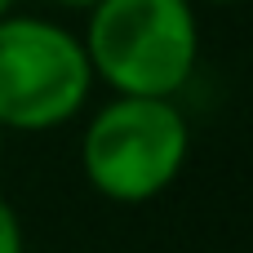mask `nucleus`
Instances as JSON below:
<instances>
[{"instance_id":"obj_2","label":"nucleus","mask_w":253,"mask_h":253,"mask_svg":"<svg viewBox=\"0 0 253 253\" xmlns=\"http://www.w3.org/2000/svg\"><path fill=\"white\" fill-rule=\"evenodd\" d=\"M80 44L111 93L178 98L200 62L196 0H98L84 9Z\"/></svg>"},{"instance_id":"obj_7","label":"nucleus","mask_w":253,"mask_h":253,"mask_svg":"<svg viewBox=\"0 0 253 253\" xmlns=\"http://www.w3.org/2000/svg\"><path fill=\"white\" fill-rule=\"evenodd\" d=\"M196 4H240V0H196Z\"/></svg>"},{"instance_id":"obj_5","label":"nucleus","mask_w":253,"mask_h":253,"mask_svg":"<svg viewBox=\"0 0 253 253\" xmlns=\"http://www.w3.org/2000/svg\"><path fill=\"white\" fill-rule=\"evenodd\" d=\"M53 9H67V13H84V9H93L98 0H49Z\"/></svg>"},{"instance_id":"obj_8","label":"nucleus","mask_w":253,"mask_h":253,"mask_svg":"<svg viewBox=\"0 0 253 253\" xmlns=\"http://www.w3.org/2000/svg\"><path fill=\"white\" fill-rule=\"evenodd\" d=\"M4 142H9V133H4V129H0V160H4Z\"/></svg>"},{"instance_id":"obj_3","label":"nucleus","mask_w":253,"mask_h":253,"mask_svg":"<svg viewBox=\"0 0 253 253\" xmlns=\"http://www.w3.org/2000/svg\"><path fill=\"white\" fill-rule=\"evenodd\" d=\"M93 67L58 18L4 13L0 18V129L4 133H53L71 125L93 93Z\"/></svg>"},{"instance_id":"obj_4","label":"nucleus","mask_w":253,"mask_h":253,"mask_svg":"<svg viewBox=\"0 0 253 253\" xmlns=\"http://www.w3.org/2000/svg\"><path fill=\"white\" fill-rule=\"evenodd\" d=\"M0 253H27V231H22V218L18 209L0 196Z\"/></svg>"},{"instance_id":"obj_6","label":"nucleus","mask_w":253,"mask_h":253,"mask_svg":"<svg viewBox=\"0 0 253 253\" xmlns=\"http://www.w3.org/2000/svg\"><path fill=\"white\" fill-rule=\"evenodd\" d=\"M18 4H22V0H0V18H4V13H13Z\"/></svg>"},{"instance_id":"obj_1","label":"nucleus","mask_w":253,"mask_h":253,"mask_svg":"<svg viewBox=\"0 0 253 253\" xmlns=\"http://www.w3.org/2000/svg\"><path fill=\"white\" fill-rule=\"evenodd\" d=\"M191 156V125L178 98L111 93L80 129V173L111 205H151Z\"/></svg>"}]
</instances>
